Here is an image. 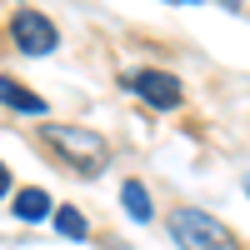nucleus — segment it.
<instances>
[{"instance_id":"1a4fd4ad","label":"nucleus","mask_w":250,"mask_h":250,"mask_svg":"<svg viewBox=\"0 0 250 250\" xmlns=\"http://www.w3.org/2000/svg\"><path fill=\"white\" fill-rule=\"evenodd\" d=\"M5 195H10V170L0 165V200H5Z\"/></svg>"},{"instance_id":"6e6552de","label":"nucleus","mask_w":250,"mask_h":250,"mask_svg":"<svg viewBox=\"0 0 250 250\" xmlns=\"http://www.w3.org/2000/svg\"><path fill=\"white\" fill-rule=\"evenodd\" d=\"M55 225H60V235H70V240H85V235H90V220L80 215V210H60Z\"/></svg>"},{"instance_id":"0eeeda50","label":"nucleus","mask_w":250,"mask_h":250,"mask_svg":"<svg viewBox=\"0 0 250 250\" xmlns=\"http://www.w3.org/2000/svg\"><path fill=\"white\" fill-rule=\"evenodd\" d=\"M120 200H125V215L140 220V225L155 215V210H150V190H145L140 180H125V185H120Z\"/></svg>"},{"instance_id":"20e7f679","label":"nucleus","mask_w":250,"mask_h":250,"mask_svg":"<svg viewBox=\"0 0 250 250\" xmlns=\"http://www.w3.org/2000/svg\"><path fill=\"white\" fill-rule=\"evenodd\" d=\"M125 85H130L145 105H155V110H175L180 105V80L165 75V70H135Z\"/></svg>"},{"instance_id":"9d476101","label":"nucleus","mask_w":250,"mask_h":250,"mask_svg":"<svg viewBox=\"0 0 250 250\" xmlns=\"http://www.w3.org/2000/svg\"><path fill=\"white\" fill-rule=\"evenodd\" d=\"M245 190H250V180H245Z\"/></svg>"},{"instance_id":"f03ea898","label":"nucleus","mask_w":250,"mask_h":250,"mask_svg":"<svg viewBox=\"0 0 250 250\" xmlns=\"http://www.w3.org/2000/svg\"><path fill=\"white\" fill-rule=\"evenodd\" d=\"M170 235H175L180 250H240V240L230 235V225H220L210 210H195V205L170 210Z\"/></svg>"},{"instance_id":"423d86ee","label":"nucleus","mask_w":250,"mask_h":250,"mask_svg":"<svg viewBox=\"0 0 250 250\" xmlns=\"http://www.w3.org/2000/svg\"><path fill=\"white\" fill-rule=\"evenodd\" d=\"M50 215V195L45 190H15V220H25V225H35V220H45Z\"/></svg>"},{"instance_id":"7ed1b4c3","label":"nucleus","mask_w":250,"mask_h":250,"mask_svg":"<svg viewBox=\"0 0 250 250\" xmlns=\"http://www.w3.org/2000/svg\"><path fill=\"white\" fill-rule=\"evenodd\" d=\"M10 40H15L25 55H50L60 35H55V25H50L40 10H15V15H10Z\"/></svg>"},{"instance_id":"f257e3e1","label":"nucleus","mask_w":250,"mask_h":250,"mask_svg":"<svg viewBox=\"0 0 250 250\" xmlns=\"http://www.w3.org/2000/svg\"><path fill=\"white\" fill-rule=\"evenodd\" d=\"M40 135L55 145V155L65 165H75V170H85V175H100L110 165V145L95 130H85V125H55L50 120V125H40Z\"/></svg>"},{"instance_id":"39448f33","label":"nucleus","mask_w":250,"mask_h":250,"mask_svg":"<svg viewBox=\"0 0 250 250\" xmlns=\"http://www.w3.org/2000/svg\"><path fill=\"white\" fill-rule=\"evenodd\" d=\"M0 105H10L20 115H45V100H40L35 90H25L20 80H10V75H0Z\"/></svg>"}]
</instances>
